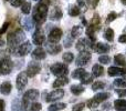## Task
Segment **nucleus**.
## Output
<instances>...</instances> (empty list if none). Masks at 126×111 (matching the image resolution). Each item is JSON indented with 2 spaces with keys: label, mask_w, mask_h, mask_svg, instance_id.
<instances>
[{
  "label": "nucleus",
  "mask_w": 126,
  "mask_h": 111,
  "mask_svg": "<svg viewBox=\"0 0 126 111\" xmlns=\"http://www.w3.org/2000/svg\"><path fill=\"white\" fill-rule=\"evenodd\" d=\"M48 4L43 3V2H40L39 4L34 7L33 9V15H32V19L34 21L35 24L38 26H41L47 19V16H48Z\"/></svg>",
  "instance_id": "1"
},
{
  "label": "nucleus",
  "mask_w": 126,
  "mask_h": 111,
  "mask_svg": "<svg viewBox=\"0 0 126 111\" xmlns=\"http://www.w3.org/2000/svg\"><path fill=\"white\" fill-rule=\"evenodd\" d=\"M26 39V35L21 29H17L16 31L9 33L8 36V46L10 48V50L12 52H16L17 48L22 44V41H24Z\"/></svg>",
  "instance_id": "2"
},
{
  "label": "nucleus",
  "mask_w": 126,
  "mask_h": 111,
  "mask_svg": "<svg viewBox=\"0 0 126 111\" xmlns=\"http://www.w3.org/2000/svg\"><path fill=\"white\" fill-rule=\"evenodd\" d=\"M50 71L52 72V74L57 77H65L69 72V68L65 63H61V62H57L53 63L50 68Z\"/></svg>",
  "instance_id": "3"
},
{
  "label": "nucleus",
  "mask_w": 126,
  "mask_h": 111,
  "mask_svg": "<svg viewBox=\"0 0 126 111\" xmlns=\"http://www.w3.org/2000/svg\"><path fill=\"white\" fill-rule=\"evenodd\" d=\"M75 48L80 52H89L90 49L94 48V47H93V42L89 38H82V39H79V41L76 42Z\"/></svg>",
  "instance_id": "4"
},
{
  "label": "nucleus",
  "mask_w": 126,
  "mask_h": 111,
  "mask_svg": "<svg viewBox=\"0 0 126 111\" xmlns=\"http://www.w3.org/2000/svg\"><path fill=\"white\" fill-rule=\"evenodd\" d=\"M12 69V62L9 58H2L0 59V74L6 76L11 72Z\"/></svg>",
  "instance_id": "5"
},
{
  "label": "nucleus",
  "mask_w": 126,
  "mask_h": 111,
  "mask_svg": "<svg viewBox=\"0 0 126 111\" xmlns=\"http://www.w3.org/2000/svg\"><path fill=\"white\" fill-rule=\"evenodd\" d=\"M41 71V65L37 61H31L28 65V68H27V74L30 78H33L34 76H37L39 72Z\"/></svg>",
  "instance_id": "6"
},
{
  "label": "nucleus",
  "mask_w": 126,
  "mask_h": 111,
  "mask_svg": "<svg viewBox=\"0 0 126 111\" xmlns=\"http://www.w3.org/2000/svg\"><path fill=\"white\" fill-rule=\"evenodd\" d=\"M91 60V53L90 52H80V55L78 56L75 60V65L78 67H84Z\"/></svg>",
  "instance_id": "7"
},
{
  "label": "nucleus",
  "mask_w": 126,
  "mask_h": 111,
  "mask_svg": "<svg viewBox=\"0 0 126 111\" xmlns=\"http://www.w3.org/2000/svg\"><path fill=\"white\" fill-rule=\"evenodd\" d=\"M62 37V30L59 28H53L49 33V42L50 44H58Z\"/></svg>",
  "instance_id": "8"
},
{
  "label": "nucleus",
  "mask_w": 126,
  "mask_h": 111,
  "mask_svg": "<svg viewBox=\"0 0 126 111\" xmlns=\"http://www.w3.org/2000/svg\"><path fill=\"white\" fill-rule=\"evenodd\" d=\"M31 49H32V44H31L29 41H26L18 47L17 50H16V53H17L18 56L23 57V56H27L28 53H30Z\"/></svg>",
  "instance_id": "9"
},
{
  "label": "nucleus",
  "mask_w": 126,
  "mask_h": 111,
  "mask_svg": "<svg viewBox=\"0 0 126 111\" xmlns=\"http://www.w3.org/2000/svg\"><path fill=\"white\" fill-rule=\"evenodd\" d=\"M63 96H64L63 89H55L47 96L46 100H47V102H53V101H57V100H59V99L63 98Z\"/></svg>",
  "instance_id": "10"
},
{
  "label": "nucleus",
  "mask_w": 126,
  "mask_h": 111,
  "mask_svg": "<svg viewBox=\"0 0 126 111\" xmlns=\"http://www.w3.org/2000/svg\"><path fill=\"white\" fill-rule=\"evenodd\" d=\"M28 83V74L27 72H20L17 77V81H16V86H17L18 90H22Z\"/></svg>",
  "instance_id": "11"
},
{
  "label": "nucleus",
  "mask_w": 126,
  "mask_h": 111,
  "mask_svg": "<svg viewBox=\"0 0 126 111\" xmlns=\"http://www.w3.org/2000/svg\"><path fill=\"white\" fill-rule=\"evenodd\" d=\"M40 93L37 89H30L23 94V101H27V102H30V101H34L39 98Z\"/></svg>",
  "instance_id": "12"
},
{
  "label": "nucleus",
  "mask_w": 126,
  "mask_h": 111,
  "mask_svg": "<svg viewBox=\"0 0 126 111\" xmlns=\"http://www.w3.org/2000/svg\"><path fill=\"white\" fill-rule=\"evenodd\" d=\"M46 40V37H44V33L41 29H38L32 36V41L34 44H37L38 47H40Z\"/></svg>",
  "instance_id": "13"
},
{
  "label": "nucleus",
  "mask_w": 126,
  "mask_h": 111,
  "mask_svg": "<svg viewBox=\"0 0 126 111\" xmlns=\"http://www.w3.org/2000/svg\"><path fill=\"white\" fill-rule=\"evenodd\" d=\"M47 57V53H46V50H44L43 48H41V47H38V48H35L34 50H33L32 52V58L34 59V60H43L44 58Z\"/></svg>",
  "instance_id": "14"
},
{
  "label": "nucleus",
  "mask_w": 126,
  "mask_h": 111,
  "mask_svg": "<svg viewBox=\"0 0 126 111\" xmlns=\"http://www.w3.org/2000/svg\"><path fill=\"white\" fill-rule=\"evenodd\" d=\"M47 50L50 55H58L62 50V47L58 44H50L49 42V44H47Z\"/></svg>",
  "instance_id": "15"
},
{
  "label": "nucleus",
  "mask_w": 126,
  "mask_h": 111,
  "mask_svg": "<svg viewBox=\"0 0 126 111\" xmlns=\"http://www.w3.org/2000/svg\"><path fill=\"white\" fill-rule=\"evenodd\" d=\"M94 49L97 53H107L110 51V46L103 42H98L96 44V46H94Z\"/></svg>",
  "instance_id": "16"
},
{
  "label": "nucleus",
  "mask_w": 126,
  "mask_h": 111,
  "mask_svg": "<svg viewBox=\"0 0 126 111\" xmlns=\"http://www.w3.org/2000/svg\"><path fill=\"white\" fill-rule=\"evenodd\" d=\"M103 73H104V68H103L101 65L95 63V65L92 67V74H93V77L98 78V77L103 76Z\"/></svg>",
  "instance_id": "17"
},
{
  "label": "nucleus",
  "mask_w": 126,
  "mask_h": 111,
  "mask_svg": "<svg viewBox=\"0 0 126 111\" xmlns=\"http://www.w3.org/2000/svg\"><path fill=\"white\" fill-rule=\"evenodd\" d=\"M62 18V10L59 7H54V8L51 10L50 13V19L51 20H59Z\"/></svg>",
  "instance_id": "18"
},
{
  "label": "nucleus",
  "mask_w": 126,
  "mask_h": 111,
  "mask_svg": "<svg viewBox=\"0 0 126 111\" xmlns=\"http://www.w3.org/2000/svg\"><path fill=\"white\" fill-rule=\"evenodd\" d=\"M11 89H12V86H11V83L9 81H6V82H3L0 86V92L2 94H4V96H8L11 92Z\"/></svg>",
  "instance_id": "19"
},
{
  "label": "nucleus",
  "mask_w": 126,
  "mask_h": 111,
  "mask_svg": "<svg viewBox=\"0 0 126 111\" xmlns=\"http://www.w3.org/2000/svg\"><path fill=\"white\" fill-rule=\"evenodd\" d=\"M114 108L117 111H126V100L124 99H117L114 101Z\"/></svg>",
  "instance_id": "20"
},
{
  "label": "nucleus",
  "mask_w": 126,
  "mask_h": 111,
  "mask_svg": "<svg viewBox=\"0 0 126 111\" xmlns=\"http://www.w3.org/2000/svg\"><path fill=\"white\" fill-rule=\"evenodd\" d=\"M69 83V79L66 78V77H59V78L57 79V80L53 82V88H61L63 86L67 85Z\"/></svg>",
  "instance_id": "21"
},
{
  "label": "nucleus",
  "mask_w": 126,
  "mask_h": 111,
  "mask_svg": "<svg viewBox=\"0 0 126 111\" xmlns=\"http://www.w3.org/2000/svg\"><path fill=\"white\" fill-rule=\"evenodd\" d=\"M21 23H22V26L24 27V29L28 31L32 30L33 27H34V21H33L32 18H24Z\"/></svg>",
  "instance_id": "22"
},
{
  "label": "nucleus",
  "mask_w": 126,
  "mask_h": 111,
  "mask_svg": "<svg viewBox=\"0 0 126 111\" xmlns=\"http://www.w3.org/2000/svg\"><path fill=\"white\" fill-rule=\"evenodd\" d=\"M86 73H87V72L85 71V69H83V68H78V69H75L73 72H72V78H74V79H82Z\"/></svg>",
  "instance_id": "23"
},
{
  "label": "nucleus",
  "mask_w": 126,
  "mask_h": 111,
  "mask_svg": "<svg viewBox=\"0 0 126 111\" xmlns=\"http://www.w3.org/2000/svg\"><path fill=\"white\" fill-rule=\"evenodd\" d=\"M71 92L74 96H80L81 93L84 92V87L82 85H73L71 86Z\"/></svg>",
  "instance_id": "24"
},
{
  "label": "nucleus",
  "mask_w": 126,
  "mask_h": 111,
  "mask_svg": "<svg viewBox=\"0 0 126 111\" xmlns=\"http://www.w3.org/2000/svg\"><path fill=\"white\" fill-rule=\"evenodd\" d=\"M114 62H115L116 66L126 67V58L123 55H116L114 57Z\"/></svg>",
  "instance_id": "25"
},
{
  "label": "nucleus",
  "mask_w": 126,
  "mask_h": 111,
  "mask_svg": "<svg viewBox=\"0 0 126 111\" xmlns=\"http://www.w3.org/2000/svg\"><path fill=\"white\" fill-rule=\"evenodd\" d=\"M107 73L110 77H116V76H121L122 74V69L118 67H110L107 70Z\"/></svg>",
  "instance_id": "26"
},
{
  "label": "nucleus",
  "mask_w": 126,
  "mask_h": 111,
  "mask_svg": "<svg viewBox=\"0 0 126 111\" xmlns=\"http://www.w3.org/2000/svg\"><path fill=\"white\" fill-rule=\"evenodd\" d=\"M82 32H83V28L81 26H74L73 28H72V30H71V37L73 38H78V37H80L81 35H82Z\"/></svg>",
  "instance_id": "27"
},
{
  "label": "nucleus",
  "mask_w": 126,
  "mask_h": 111,
  "mask_svg": "<svg viewBox=\"0 0 126 111\" xmlns=\"http://www.w3.org/2000/svg\"><path fill=\"white\" fill-rule=\"evenodd\" d=\"M109 98H110V93H107V92H101V93L95 94V97H94V99H95L98 103L104 102V101L107 100Z\"/></svg>",
  "instance_id": "28"
},
{
  "label": "nucleus",
  "mask_w": 126,
  "mask_h": 111,
  "mask_svg": "<svg viewBox=\"0 0 126 111\" xmlns=\"http://www.w3.org/2000/svg\"><path fill=\"white\" fill-rule=\"evenodd\" d=\"M66 107V105L63 102H55V103H52V105L49 107V111H59V110H62Z\"/></svg>",
  "instance_id": "29"
},
{
  "label": "nucleus",
  "mask_w": 126,
  "mask_h": 111,
  "mask_svg": "<svg viewBox=\"0 0 126 111\" xmlns=\"http://www.w3.org/2000/svg\"><path fill=\"white\" fill-rule=\"evenodd\" d=\"M80 12H81V10L78 6H71L69 9V15L71 17H76V16L80 15Z\"/></svg>",
  "instance_id": "30"
},
{
  "label": "nucleus",
  "mask_w": 126,
  "mask_h": 111,
  "mask_svg": "<svg viewBox=\"0 0 126 111\" xmlns=\"http://www.w3.org/2000/svg\"><path fill=\"white\" fill-rule=\"evenodd\" d=\"M113 85L115 87H120V88H126V78H118L116 80H114Z\"/></svg>",
  "instance_id": "31"
},
{
  "label": "nucleus",
  "mask_w": 126,
  "mask_h": 111,
  "mask_svg": "<svg viewBox=\"0 0 126 111\" xmlns=\"http://www.w3.org/2000/svg\"><path fill=\"white\" fill-rule=\"evenodd\" d=\"M104 87H105V83L103 81H95L92 85V90L93 91H98V90H102Z\"/></svg>",
  "instance_id": "32"
},
{
  "label": "nucleus",
  "mask_w": 126,
  "mask_h": 111,
  "mask_svg": "<svg viewBox=\"0 0 126 111\" xmlns=\"http://www.w3.org/2000/svg\"><path fill=\"white\" fill-rule=\"evenodd\" d=\"M104 37H105V39H106L107 41H113L114 40V31H113V29L107 28L106 31H105Z\"/></svg>",
  "instance_id": "33"
},
{
  "label": "nucleus",
  "mask_w": 126,
  "mask_h": 111,
  "mask_svg": "<svg viewBox=\"0 0 126 111\" xmlns=\"http://www.w3.org/2000/svg\"><path fill=\"white\" fill-rule=\"evenodd\" d=\"M62 59H63V61H64V62L70 63V62H72V61H73L74 56H73V53H72V52H65V53H63Z\"/></svg>",
  "instance_id": "34"
},
{
  "label": "nucleus",
  "mask_w": 126,
  "mask_h": 111,
  "mask_svg": "<svg viewBox=\"0 0 126 111\" xmlns=\"http://www.w3.org/2000/svg\"><path fill=\"white\" fill-rule=\"evenodd\" d=\"M21 11L24 15H29L31 11V3L30 2H23V4L21 6Z\"/></svg>",
  "instance_id": "35"
},
{
  "label": "nucleus",
  "mask_w": 126,
  "mask_h": 111,
  "mask_svg": "<svg viewBox=\"0 0 126 111\" xmlns=\"http://www.w3.org/2000/svg\"><path fill=\"white\" fill-rule=\"evenodd\" d=\"M97 106H98V102L94 98L93 99H90V100L86 101V107L90 108V109H95Z\"/></svg>",
  "instance_id": "36"
},
{
  "label": "nucleus",
  "mask_w": 126,
  "mask_h": 111,
  "mask_svg": "<svg viewBox=\"0 0 126 111\" xmlns=\"http://www.w3.org/2000/svg\"><path fill=\"white\" fill-rule=\"evenodd\" d=\"M98 61H100L102 65H107V63L111 62V57H109L106 55H103L98 58Z\"/></svg>",
  "instance_id": "37"
},
{
  "label": "nucleus",
  "mask_w": 126,
  "mask_h": 111,
  "mask_svg": "<svg viewBox=\"0 0 126 111\" xmlns=\"http://www.w3.org/2000/svg\"><path fill=\"white\" fill-rule=\"evenodd\" d=\"M41 108H42L41 103L34 102V103H32V105L30 106V108H29V111H40V110H41Z\"/></svg>",
  "instance_id": "38"
},
{
  "label": "nucleus",
  "mask_w": 126,
  "mask_h": 111,
  "mask_svg": "<svg viewBox=\"0 0 126 111\" xmlns=\"http://www.w3.org/2000/svg\"><path fill=\"white\" fill-rule=\"evenodd\" d=\"M81 82H82L83 85H87V83H91V82H92V76H91V74H89V73H86L82 79H81Z\"/></svg>",
  "instance_id": "39"
},
{
  "label": "nucleus",
  "mask_w": 126,
  "mask_h": 111,
  "mask_svg": "<svg viewBox=\"0 0 126 111\" xmlns=\"http://www.w3.org/2000/svg\"><path fill=\"white\" fill-rule=\"evenodd\" d=\"M116 17H117V15H116L115 12H111L109 16H107L106 22H107V23H110V22H112L113 20H115V19H116Z\"/></svg>",
  "instance_id": "40"
},
{
  "label": "nucleus",
  "mask_w": 126,
  "mask_h": 111,
  "mask_svg": "<svg viewBox=\"0 0 126 111\" xmlns=\"http://www.w3.org/2000/svg\"><path fill=\"white\" fill-rule=\"evenodd\" d=\"M85 107V103H78V105L73 106V111H81L83 110Z\"/></svg>",
  "instance_id": "41"
},
{
  "label": "nucleus",
  "mask_w": 126,
  "mask_h": 111,
  "mask_svg": "<svg viewBox=\"0 0 126 111\" xmlns=\"http://www.w3.org/2000/svg\"><path fill=\"white\" fill-rule=\"evenodd\" d=\"M98 22H100V18H98V15H95V16L93 17V19H92V26L95 28V27L98 24Z\"/></svg>",
  "instance_id": "42"
},
{
  "label": "nucleus",
  "mask_w": 126,
  "mask_h": 111,
  "mask_svg": "<svg viewBox=\"0 0 126 111\" xmlns=\"http://www.w3.org/2000/svg\"><path fill=\"white\" fill-rule=\"evenodd\" d=\"M11 4L12 7H21L23 4V0H12Z\"/></svg>",
  "instance_id": "43"
},
{
  "label": "nucleus",
  "mask_w": 126,
  "mask_h": 111,
  "mask_svg": "<svg viewBox=\"0 0 126 111\" xmlns=\"http://www.w3.org/2000/svg\"><path fill=\"white\" fill-rule=\"evenodd\" d=\"M9 26H10V22H4V24L1 27V28H0V35H2V33L6 32Z\"/></svg>",
  "instance_id": "44"
},
{
  "label": "nucleus",
  "mask_w": 126,
  "mask_h": 111,
  "mask_svg": "<svg viewBox=\"0 0 126 111\" xmlns=\"http://www.w3.org/2000/svg\"><path fill=\"white\" fill-rule=\"evenodd\" d=\"M87 3H89L92 8H95L98 3V0H87Z\"/></svg>",
  "instance_id": "45"
},
{
  "label": "nucleus",
  "mask_w": 126,
  "mask_h": 111,
  "mask_svg": "<svg viewBox=\"0 0 126 111\" xmlns=\"http://www.w3.org/2000/svg\"><path fill=\"white\" fill-rule=\"evenodd\" d=\"M72 39H73V38L71 37V39L66 38V39L64 40V46L66 47V48H69V47H71V46H72Z\"/></svg>",
  "instance_id": "46"
},
{
  "label": "nucleus",
  "mask_w": 126,
  "mask_h": 111,
  "mask_svg": "<svg viewBox=\"0 0 126 111\" xmlns=\"http://www.w3.org/2000/svg\"><path fill=\"white\" fill-rule=\"evenodd\" d=\"M118 41L122 42V44H126V35H122L118 38Z\"/></svg>",
  "instance_id": "47"
},
{
  "label": "nucleus",
  "mask_w": 126,
  "mask_h": 111,
  "mask_svg": "<svg viewBox=\"0 0 126 111\" xmlns=\"http://www.w3.org/2000/svg\"><path fill=\"white\" fill-rule=\"evenodd\" d=\"M4 106H6L4 101L0 99V111H4Z\"/></svg>",
  "instance_id": "48"
},
{
  "label": "nucleus",
  "mask_w": 126,
  "mask_h": 111,
  "mask_svg": "<svg viewBox=\"0 0 126 111\" xmlns=\"http://www.w3.org/2000/svg\"><path fill=\"white\" fill-rule=\"evenodd\" d=\"M78 1L79 7H84L85 6V0H76Z\"/></svg>",
  "instance_id": "49"
},
{
  "label": "nucleus",
  "mask_w": 126,
  "mask_h": 111,
  "mask_svg": "<svg viewBox=\"0 0 126 111\" xmlns=\"http://www.w3.org/2000/svg\"><path fill=\"white\" fill-rule=\"evenodd\" d=\"M117 93H118V96H120V97H124V96H126V90H122V91H121V90H118Z\"/></svg>",
  "instance_id": "50"
},
{
  "label": "nucleus",
  "mask_w": 126,
  "mask_h": 111,
  "mask_svg": "<svg viewBox=\"0 0 126 111\" xmlns=\"http://www.w3.org/2000/svg\"><path fill=\"white\" fill-rule=\"evenodd\" d=\"M122 76L126 77V69H122Z\"/></svg>",
  "instance_id": "51"
},
{
  "label": "nucleus",
  "mask_w": 126,
  "mask_h": 111,
  "mask_svg": "<svg viewBox=\"0 0 126 111\" xmlns=\"http://www.w3.org/2000/svg\"><path fill=\"white\" fill-rule=\"evenodd\" d=\"M3 44H4V41L1 39V38H0V46H3Z\"/></svg>",
  "instance_id": "52"
},
{
  "label": "nucleus",
  "mask_w": 126,
  "mask_h": 111,
  "mask_svg": "<svg viewBox=\"0 0 126 111\" xmlns=\"http://www.w3.org/2000/svg\"><path fill=\"white\" fill-rule=\"evenodd\" d=\"M121 1H122V3L124 4V6H126V0H121Z\"/></svg>",
  "instance_id": "53"
},
{
  "label": "nucleus",
  "mask_w": 126,
  "mask_h": 111,
  "mask_svg": "<svg viewBox=\"0 0 126 111\" xmlns=\"http://www.w3.org/2000/svg\"><path fill=\"white\" fill-rule=\"evenodd\" d=\"M105 109H110V105H105Z\"/></svg>",
  "instance_id": "54"
},
{
  "label": "nucleus",
  "mask_w": 126,
  "mask_h": 111,
  "mask_svg": "<svg viewBox=\"0 0 126 111\" xmlns=\"http://www.w3.org/2000/svg\"><path fill=\"white\" fill-rule=\"evenodd\" d=\"M34 1H38V0H34Z\"/></svg>",
  "instance_id": "55"
},
{
  "label": "nucleus",
  "mask_w": 126,
  "mask_h": 111,
  "mask_svg": "<svg viewBox=\"0 0 126 111\" xmlns=\"http://www.w3.org/2000/svg\"><path fill=\"white\" fill-rule=\"evenodd\" d=\"M94 111H97V110H94Z\"/></svg>",
  "instance_id": "56"
}]
</instances>
